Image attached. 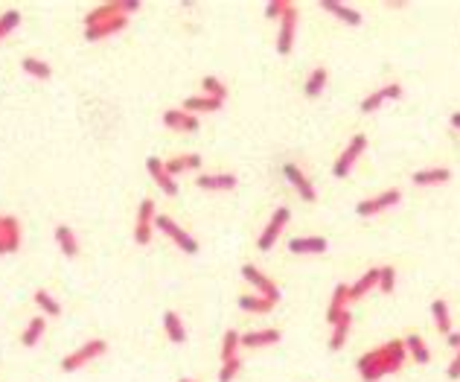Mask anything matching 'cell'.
Masks as SVG:
<instances>
[{
	"mask_svg": "<svg viewBox=\"0 0 460 382\" xmlns=\"http://www.w3.org/2000/svg\"><path fill=\"white\" fill-rule=\"evenodd\" d=\"M431 318H434V327L443 333V336H449L452 333V315H449V303L443 301V298H437V301H431Z\"/></svg>",
	"mask_w": 460,
	"mask_h": 382,
	"instance_id": "cell-29",
	"label": "cell"
},
{
	"mask_svg": "<svg viewBox=\"0 0 460 382\" xmlns=\"http://www.w3.org/2000/svg\"><path fill=\"white\" fill-rule=\"evenodd\" d=\"M295 4L292 0H271V4H265V18H271V21H280V18L289 12Z\"/></svg>",
	"mask_w": 460,
	"mask_h": 382,
	"instance_id": "cell-41",
	"label": "cell"
},
{
	"mask_svg": "<svg viewBox=\"0 0 460 382\" xmlns=\"http://www.w3.org/2000/svg\"><path fill=\"white\" fill-rule=\"evenodd\" d=\"M178 382H193V379H178Z\"/></svg>",
	"mask_w": 460,
	"mask_h": 382,
	"instance_id": "cell-47",
	"label": "cell"
},
{
	"mask_svg": "<svg viewBox=\"0 0 460 382\" xmlns=\"http://www.w3.org/2000/svg\"><path fill=\"white\" fill-rule=\"evenodd\" d=\"M163 330H166L172 345H184L187 341V327H184V321H181L178 312H172V310L163 312Z\"/></svg>",
	"mask_w": 460,
	"mask_h": 382,
	"instance_id": "cell-24",
	"label": "cell"
},
{
	"mask_svg": "<svg viewBox=\"0 0 460 382\" xmlns=\"http://www.w3.org/2000/svg\"><path fill=\"white\" fill-rule=\"evenodd\" d=\"M347 303H350V286H347V283H338L335 289H332L330 307H327V321L335 324L341 312H347Z\"/></svg>",
	"mask_w": 460,
	"mask_h": 382,
	"instance_id": "cell-20",
	"label": "cell"
},
{
	"mask_svg": "<svg viewBox=\"0 0 460 382\" xmlns=\"http://www.w3.org/2000/svg\"><path fill=\"white\" fill-rule=\"evenodd\" d=\"M239 310H242V312H259V315H262V312H271L274 303L254 292V295H239Z\"/></svg>",
	"mask_w": 460,
	"mask_h": 382,
	"instance_id": "cell-33",
	"label": "cell"
},
{
	"mask_svg": "<svg viewBox=\"0 0 460 382\" xmlns=\"http://www.w3.org/2000/svg\"><path fill=\"white\" fill-rule=\"evenodd\" d=\"M114 4H117V9H120L126 18L134 15V12H140V6H143L140 0H114Z\"/></svg>",
	"mask_w": 460,
	"mask_h": 382,
	"instance_id": "cell-42",
	"label": "cell"
},
{
	"mask_svg": "<svg viewBox=\"0 0 460 382\" xmlns=\"http://www.w3.org/2000/svg\"><path fill=\"white\" fill-rule=\"evenodd\" d=\"M155 219H158L155 202H151V199H143L140 207H137V219H134V242H137V245H149V242H151Z\"/></svg>",
	"mask_w": 460,
	"mask_h": 382,
	"instance_id": "cell-7",
	"label": "cell"
},
{
	"mask_svg": "<svg viewBox=\"0 0 460 382\" xmlns=\"http://www.w3.org/2000/svg\"><path fill=\"white\" fill-rule=\"evenodd\" d=\"M44 327H47V318H44V315L32 318L27 327H24V333H21V345H24V348H35L38 341H41V336H44Z\"/></svg>",
	"mask_w": 460,
	"mask_h": 382,
	"instance_id": "cell-31",
	"label": "cell"
},
{
	"mask_svg": "<svg viewBox=\"0 0 460 382\" xmlns=\"http://www.w3.org/2000/svg\"><path fill=\"white\" fill-rule=\"evenodd\" d=\"M4 242H6V254L21 248V219L18 216H4Z\"/></svg>",
	"mask_w": 460,
	"mask_h": 382,
	"instance_id": "cell-26",
	"label": "cell"
},
{
	"mask_svg": "<svg viewBox=\"0 0 460 382\" xmlns=\"http://www.w3.org/2000/svg\"><path fill=\"white\" fill-rule=\"evenodd\" d=\"M446 338H449V345H452L454 350H460V333H454V330H452V333H449Z\"/></svg>",
	"mask_w": 460,
	"mask_h": 382,
	"instance_id": "cell-44",
	"label": "cell"
},
{
	"mask_svg": "<svg viewBox=\"0 0 460 382\" xmlns=\"http://www.w3.org/2000/svg\"><path fill=\"white\" fill-rule=\"evenodd\" d=\"M155 228H161V234H166L172 242H175L184 254H196L198 251V242H196V237L193 234H187L184 228L172 219V216H166V213H158V219H155Z\"/></svg>",
	"mask_w": 460,
	"mask_h": 382,
	"instance_id": "cell-4",
	"label": "cell"
},
{
	"mask_svg": "<svg viewBox=\"0 0 460 382\" xmlns=\"http://www.w3.org/2000/svg\"><path fill=\"white\" fill-rule=\"evenodd\" d=\"M163 164H166V173L175 178L181 173H189V169H198L201 166V155H196V152H187V155H175V158H169Z\"/></svg>",
	"mask_w": 460,
	"mask_h": 382,
	"instance_id": "cell-21",
	"label": "cell"
},
{
	"mask_svg": "<svg viewBox=\"0 0 460 382\" xmlns=\"http://www.w3.org/2000/svg\"><path fill=\"white\" fill-rule=\"evenodd\" d=\"M452 178V169L449 166H428V169H417L411 176V181L417 187H437V184H446Z\"/></svg>",
	"mask_w": 460,
	"mask_h": 382,
	"instance_id": "cell-19",
	"label": "cell"
},
{
	"mask_svg": "<svg viewBox=\"0 0 460 382\" xmlns=\"http://www.w3.org/2000/svg\"><path fill=\"white\" fill-rule=\"evenodd\" d=\"M283 176L289 178V184L297 190V196H300L303 202H315V199H318L315 184H312L309 178H306V173H303V169H300L297 164H285V166H283Z\"/></svg>",
	"mask_w": 460,
	"mask_h": 382,
	"instance_id": "cell-12",
	"label": "cell"
},
{
	"mask_svg": "<svg viewBox=\"0 0 460 382\" xmlns=\"http://www.w3.org/2000/svg\"><path fill=\"white\" fill-rule=\"evenodd\" d=\"M452 129H457V131H460V111H454V114H452Z\"/></svg>",
	"mask_w": 460,
	"mask_h": 382,
	"instance_id": "cell-46",
	"label": "cell"
},
{
	"mask_svg": "<svg viewBox=\"0 0 460 382\" xmlns=\"http://www.w3.org/2000/svg\"><path fill=\"white\" fill-rule=\"evenodd\" d=\"M239 348H242V333H236V330H227V333H224V338H222V362L234 359Z\"/></svg>",
	"mask_w": 460,
	"mask_h": 382,
	"instance_id": "cell-37",
	"label": "cell"
},
{
	"mask_svg": "<svg viewBox=\"0 0 460 382\" xmlns=\"http://www.w3.org/2000/svg\"><path fill=\"white\" fill-rule=\"evenodd\" d=\"M239 371H242V359H239V356H234V359L222 362V371H219V382H234Z\"/></svg>",
	"mask_w": 460,
	"mask_h": 382,
	"instance_id": "cell-40",
	"label": "cell"
},
{
	"mask_svg": "<svg viewBox=\"0 0 460 382\" xmlns=\"http://www.w3.org/2000/svg\"><path fill=\"white\" fill-rule=\"evenodd\" d=\"M0 254H6V242H4V216H0Z\"/></svg>",
	"mask_w": 460,
	"mask_h": 382,
	"instance_id": "cell-45",
	"label": "cell"
},
{
	"mask_svg": "<svg viewBox=\"0 0 460 382\" xmlns=\"http://www.w3.org/2000/svg\"><path fill=\"white\" fill-rule=\"evenodd\" d=\"M55 242H59V248H62V254H65V257H76V254H79V239H76L73 228H67V225H55Z\"/></svg>",
	"mask_w": 460,
	"mask_h": 382,
	"instance_id": "cell-27",
	"label": "cell"
},
{
	"mask_svg": "<svg viewBox=\"0 0 460 382\" xmlns=\"http://www.w3.org/2000/svg\"><path fill=\"white\" fill-rule=\"evenodd\" d=\"M224 103L222 100H213V97H189V100H184V111H189V114H196L198 117V111H219Z\"/></svg>",
	"mask_w": 460,
	"mask_h": 382,
	"instance_id": "cell-34",
	"label": "cell"
},
{
	"mask_svg": "<svg viewBox=\"0 0 460 382\" xmlns=\"http://www.w3.org/2000/svg\"><path fill=\"white\" fill-rule=\"evenodd\" d=\"M126 27H128V18H126V15H117V18H108V21H102V24H97V27L85 29V38H88V41H102V38H111V35L123 32Z\"/></svg>",
	"mask_w": 460,
	"mask_h": 382,
	"instance_id": "cell-15",
	"label": "cell"
},
{
	"mask_svg": "<svg viewBox=\"0 0 460 382\" xmlns=\"http://www.w3.org/2000/svg\"><path fill=\"white\" fill-rule=\"evenodd\" d=\"M364 149H367V135H353L350 138V143H347V149L341 152V155L335 158V164H332V176L335 178H347L350 173H353V166H356V161L364 155Z\"/></svg>",
	"mask_w": 460,
	"mask_h": 382,
	"instance_id": "cell-3",
	"label": "cell"
},
{
	"mask_svg": "<svg viewBox=\"0 0 460 382\" xmlns=\"http://www.w3.org/2000/svg\"><path fill=\"white\" fill-rule=\"evenodd\" d=\"M350 327H353V315H350V310H347V312H341V315H338V321L332 324V336H330V350H341L344 345H347Z\"/></svg>",
	"mask_w": 460,
	"mask_h": 382,
	"instance_id": "cell-22",
	"label": "cell"
},
{
	"mask_svg": "<svg viewBox=\"0 0 460 382\" xmlns=\"http://www.w3.org/2000/svg\"><path fill=\"white\" fill-rule=\"evenodd\" d=\"M146 169H149L151 181H155V184L161 187V193H163V196H178V181L166 173V164H163L158 155H151V158L146 161Z\"/></svg>",
	"mask_w": 460,
	"mask_h": 382,
	"instance_id": "cell-11",
	"label": "cell"
},
{
	"mask_svg": "<svg viewBox=\"0 0 460 382\" xmlns=\"http://www.w3.org/2000/svg\"><path fill=\"white\" fill-rule=\"evenodd\" d=\"M242 277H245L248 283L254 286V292H257V295L268 298V301H271V303H277V301H280V286H277V283H274L271 277H268L265 272H259L257 265L245 263V265H242Z\"/></svg>",
	"mask_w": 460,
	"mask_h": 382,
	"instance_id": "cell-8",
	"label": "cell"
},
{
	"mask_svg": "<svg viewBox=\"0 0 460 382\" xmlns=\"http://www.w3.org/2000/svg\"><path fill=\"white\" fill-rule=\"evenodd\" d=\"M21 70L27 76H32V79H41V82H47L50 76H53V67L47 62H41V59H35V55H27V59H21Z\"/></svg>",
	"mask_w": 460,
	"mask_h": 382,
	"instance_id": "cell-32",
	"label": "cell"
},
{
	"mask_svg": "<svg viewBox=\"0 0 460 382\" xmlns=\"http://www.w3.org/2000/svg\"><path fill=\"white\" fill-rule=\"evenodd\" d=\"M327 82H330V70L327 67H315L312 73H309V79H306V97L309 100H315V97H320L323 93V88H327Z\"/></svg>",
	"mask_w": 460,
	"mask_h": 382,
	"instance_id": "cell-30",
	"label": "cell"
},
{
	"mask_svg": "<svg viewBox=\"0 0 460 382\" xmlns=\"http://www.w3.org/2000/svg\"><path fill=\"white\" fill-rule=\"evenodd\" d=\"M402 345H405V353H408L411 359H417V365H428V362H431V350H428V345H426V341L419 338L417 333H411V336L402 338Z\"/></svg>",
	"mask_w": 460,
	"mask_h": 382,
	"instance_id": "cell-23",
	"label": "cell"
},
{
	"mask_svg": "<svg viewBox=\"0 0 460 382\" xmlns=\"http://www.w3.org/2000/svg\"><path fill=\"white\" fill-rule=\"evenodd\" d=\"M105 350H108V341H105V338H90V341H85L82 348H76L73 353H67V356L62 359V371H65V374L79 371L82 365H88V362L100 359Z\"/></svg>",
	"mask_w": 460,
	"mask_h": 382,
	"instance_id": "cell-2",
	"label": "cell"
},
{
	"mask_svg": "<svg viewBox=\"0 0 460 382\" xmlns=\"http://www.w3.org/2000/svg\"><path fill=\"white\" fill-rule=\"evenodd\" d=\"M32 301H35V307L41 310L44 315H62V303L55 301V298H53L47 289H38V292L32 295Z\"/></svg>",
	"mask_w": 460,
	"mask_h": 382,
	"instance_id": "cell-35",
	"label": "cell"
},
{
	"mask_svg": "<svg viewBox=\"0 0 460 382\" xmlns=\"http://www.w3.org/2000/svg\"><path fill=\"white\" fill-rule=\"evenodd\" d=\"M320 9L327 15H332V18H338V21H344L347 27H358L361 24V12L347 6V4H341V0H320Z\"/></svg>",
	"mask_w": 460,
	"mask_h": 382,
	"instance_id": "cell-16",
	"label": "cell"
},
{
	"mask_svg": "<svg viewBox=\"0 0 460 382\" xmlns=\"http://www.w3.org/2000/svg\"><path fill=\"white\" fill-rule=\"evenodd\" d=\"M393 286H396V269H393V265H379V286H376V289L391 295Z\"/></svg>",
	"mask_w": 460,
	"mask_h": 382,
	"instance_id": "cell-39",
	"label": "cell"
},
{
	"mask_svg": "<svg viewBox=\"0 0 460 382\" xmlns=\"http://www.w3.org/2000/svg\"><path fill=\"white\" fill-rule=\"evenodd\" d=\"M297 24H300V15L297 6H292L280 18V29H277V53L280 55H289L295 47V35H297Z\"/></svg>",
	"mask_w": 460,
	"mask_h": 382,
	"instance_id": "cell-9",
	"label": "cell"
},
{
	"mask_svg": "<svg viewBox=\"0 0 460 382\" xmlns=\"http://www.w3.org/2000/svg\"><path fill=\"white\" fill-rule=\"evenodd\" d=\"M289 219H292V210L289 207H277L274 213H271V219H268V225L262 228V234H259V239H257V248L259 251H268V248H274V242L280 239V234L285 231V225H289Z\"/></svg>",
	"mask_w": 460,
	"mask_h": 382,
	"instance_id": "cell-6",
	"label": "cell"
},
{
	"mask_svg": "<svg viewBox=\"0 0 460 382\" xmlns=\"http://www.w3.org/2000/svg\"><path fill=\"white\" fill-rule=\"evenodd\" d=\"M327 237H295L289 239V251L292 254H327Z\"/></svg>",
	"mask_w": 460,
	"mask_h": 382,
	"instance_id": "cell-18",
	"label": "cell"
},
{
	"mask_svg": "<svg viewBox=\"0 0 460 382\" xmlns=\"http://www.w3.org/2000/svg\"><path fill=\"white\" fill-rule=\"evenodd\" d=\"M402 202V190L399 187H393V190H385V193H379V196H370V199H364V202H358L356 204V213L358 216H379V213H385V210H391V207H396Z\"/></svg>",
	"mask_w": 460,
	"mask_h": 382,
	"instance_id": "cell-5",
	"label": "cell"
},
{
	"mask_svg": "<svg viewBox=\"0 0 460 382\" xmlns=\"http://www.w3.org/2000/svg\"><path fill=\"white\" fill-rule=\"evenodd\" d=\"M379 286V269H370V272H364L353 286H350V301H358L364 295H370V289H376Z\"/></svg>",
	"mask_w": 460,
	"mask_h": 382,
	"instance_id": "cell-28",
	"label": "cell"
},
{
	"mask_svg": "<svg viewBox=\"0 0 460 382\" xmlns=\"http://www.w3.org/2000/svg\"><path fill=\"white\" fill-rule=\"evenodd\" d=\"M405 356H408L405 345H402L399 338H393V341H385V345H379L364 356H358L356 368H358V376L364 382H379L381 376L396 374L402 365H405Z\"/></svg>",
	"mask_w": 460,
	"mask_h": 382,
	"instance_id": "cell-1",
	"label": "cell"
},
{
	"mask_svg": "<svg viewBox=\"0 0 460 382\" xmlns=\"http://www.w3.org/2000/svg\"><path fill=\"white\" fill-rule=\"evenodd\" d=\"M117 15H123L120 9H117V4H100V6H93L85 18H82V24H85V29H90V27H97V24H102V21H108V18H117Z\"/></svg>",
	"mask_w": 460,
	"mask_h": 382,
	"instance_id": "cell-25",
	"label": "cell"
},
{
	"mask_svg": "<svg viewBox=\"0 0 460 382\" xmlns=\"http://www.w3.org/2000/svg\"><path fill=\"white\" fill-rule=\"evenodd\" d=\"M446 374H449V379H460V350H454V359H452Z\"/></svg>",
	"mask_w": 460,
	"mask_h": 382,
	"instance_id": "cell-43",
	"label": "cell"
},
{
	"mask_svg": "<svg viewBox=\"0 0 460 382\" xmlns=\"http://www.w3.org/2000/svg\"><path fill=\"white\" fill-rule=\"evenodd\" d=\"M201 88H204V97H213V100H227V88L219 76H204L201 79Z\"/></svg>",
	"mask_w": 460,
	"mask_h": 382,
	"instance_id": "cell-36",
	"label": "cell"
},
{
	"mask_svg": "<svg viewBox=\"0 0 460 382\" xmlns=\"http://www.w3.org/2000/svg\"><path fill=\"white\" fill-rule=\"evenodd\" d=\"M163 126L172 131H198V117L184 108H169L163 111Z\"/></svg>",
	"mask_w": 460,
	"mask_h": 382,
	"instance_id": "cell-14",
	"label": "cell"
},
{
	"mask_svg": "<svg viewBox=\"0 0 460 382\" xmlns=\"http://www.w3.org/2000/svg\"><path fill=\"white\" fill-rule=\"evenodd\" d=\"M402 93H405V88H402L399 82H388V85H381V88H376L373 93H367V97L361 100V111L364 114H373V111H379L381 105H385L388 100H402Z\"/></svg>",
	"mask_w": 460,
	"mask_h": 382,
	"instance_id": "cell-10",
	"label": "cell"
},
{
	"mask_svg": "<svg viewBox=\"0 0 460 382\" xmlns=\"http://www.w3.org/2000/svg\"><path fill=\"white\" fill-rule=\"evenodd\" d=\"M18 27H21V12L18 9H9V12L0 15V41H4L9 32H15Z\"/></svg>",
	"mask_w": 460,
	"mask_h": 382,
	"instance_id": "cell-38",
	"label": "cell"
},
{
	"mask_svg": "<svg viewBox=\"0 0 460 382\" xmlns=\"http://www.w3.org/2000/svg\"><path fill=\"white\" fill-rule=\"evenodd\" d=\"M239 184V178L234 173H207V176H198L196 178V187L198 190H210V193H227Z\"/></svg>",
	"mask_w": 460,
	"mask_h": 382,
	"instance_id": "cell-13",
	"label": "cell"
},
{
	"mask_svg": "<svg viewBox=\"0 0 460 382\" xmlns=\"http://www.w3.org/2000/svg\"><path fill=\"white\" fill-rule=\"evenodd\" d=\"M280 338H283V333H280L277 327L251 330V333L242 336V348H251V350H257V348H271V345H277Z\"/></svg>",
	"mask_w": 460,
	"mask_h": 382,
	"instance_id": "cell-17",
	"label": "cell"
}]
</instances>
